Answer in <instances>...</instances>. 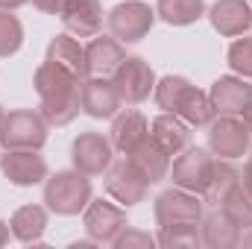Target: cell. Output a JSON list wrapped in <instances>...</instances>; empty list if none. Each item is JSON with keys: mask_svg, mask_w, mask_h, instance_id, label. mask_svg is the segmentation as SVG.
I'll return each instance as SVG.
<instances>
[{"mask_svg": "<svg viewBox=\"0 0 252 249\" xmlns=\"http://www.w3.org/2000/svg\"><path fill=\"white\" fill-rule=\"evenodd\" d=\"M229 67L244 76V79H252V35H238L232 44H229Z\"/></svg>", "mask_w": 252, "mask_h": 249, "instance_id": "f546056e", "label": "cell"}, {"mask_svg": "<svg viewBox=\"0 0 252 249\" xmlns=\"http://www.w3.org/2000/svg\"><path fill=\"white\" fill-rule=\"evenodd\" d=\"M156 18H161L170 27H190L199 18H205V0H158Z\"/></svg>", "mask_w": 252, "mask_h": 249, "instance_id": "d4e9b609", "label": "cell"}, {"mask_svg": "<svg viewBox=\"0 0 252 249\" xmlns=\"http://www.w3.org/2000/svg\"><path fill=\"white\" fill-rule=\"evenodd\" d=\"M32 85L38 94V112L50 126H67L82 112V79L53 62L35 67Z\"/></svg>", "mask_w": 252, "mask_h": 249, "instance_id": "6da1fadb", "label": "cell"}, {"mask_svg": "<svg viewBox=\"0 0 252 249\" xmlns=\"http://www.w3.org/2000/svg\"><path fill=\"white\" fill-rule=\"evenodd\" d=\"M156 244L164 249H199L202 247L199 223L196 226H167V229H158Z\"/></svg>", "mask_w": 252, "mask_h": 249, "instance_id": "4316f807", "label": "cell"}, {"mask_svg": "<svg viewBox=\"0 0 252 249\" xmlns=\"http://www.w3.org/2000/svg\"><path fill=\"white\" fill-rule=\"evenodd\" d=\"M124 59H126V47L112 32L109 35H94L85 44V76H106V79H112Z\"/></svg>", "mask_w": 252, "mask_h": 249, "instance_id": "e0dca14e", "label": "cell"}, {"mask_svg": "<svg viewBox=\"0 0 252 249\" xmlns=\"http://www.w3.org/2000/svg\"><path fill=\"white\" fill-rule=\"evenodd\" d=\"M241 232L244 229H252V196L244 190V187L238 185V187H232L223 199H220V205H217Z\"/></svg>", "mask_w": 252, "mask_h": 249, "instance_id": "484cf974", "label": "cell"}, {"mask_svg": "<svg viewBox=\"0 0 252 249\" xmlns=\"http://www.w3.org/2000/svg\"><path fill=\"white\" fill-rule=\"evenodd\" d=\"M3 118H6V112H3V106H0V124H3Z\"/></svg>", "mask_w": 252, "mask_h": 249, "instance_id": "74e56055", "label": "cell"}, {"mask_svg": "<svg viewBox=\"0 0 252 249\" xmlns=\"http://www.w3.org/2000/svg\"><path fill=\"white\" fill-rule=\"evenodd\" d=\"M214 153L211 150H202V147H185L173 164H170V173L167 179L182 190H190V193H199L205 196L208 187H211V179H214Z\"/></svg>", "mask_w": 252, "mask_h": 249, "instance_id": "277c9868", "label": "cell"}, {"mask_svg": "<svg viewBox=\"0 0 252 249\" xmlns=\"http://www.w3.org/2000/svg\"><path fill=\"white\" fill-rule=\"evenodd\" d=\"M205 18L211 21L214 32L223 38H238L252 30V3L250 0H217L211 9H205Z\"/></svg>", "mask_w": 252, "mask_h": 249, "instance_id": "9a60e30c", "label": "cell"}, {"mask_svg": "<svg viewBox=\"0 0 252 249\" xmlns=\"http://www.w3.org/2000/svg\"><path fill=\"white\" fill-rule=\"evenodd\" d=\"M9 235H12L9 223H6V220H0V247H6V244H9Z\"/></svg>", "mask_w": 252, "mask_h": 249, "instance_id": "d590c367", "label": "cell"}, {"mask_svg": "<svg viewBox=\"0 0 252 249\" xmlns=\"http://www.w3.org/2000/svg\"><path fill=\"white\" fill-rule=\"evenodd\" d=\"M153 97H156V106L158 109L179 115L190 129L193 126H208L214 121V115H217L211 97L202 88L190 85L185 76H176V73H167V76L156 79Z\"/></svg>", "mask_w": 252, "mask_h": 249, "instance_id": "7a4b0ae2", "label": "cell"}, {"mask_svg": "<svg viewBox=\"0 0 252 249\" xmlns=\"http://www.w3.org/2000/svg\"><path fill=\"white\" fill-rule=\"evenodd\" d=\"M62 24L64 32L76 35V38H94L103 32L106 24V12L100 0H67V6L62 9Z\"/></svg>", "mask_w": 252, "mask_h": 249, "instance_id": "2e32d148", "label": "cell"}, {"mask_svg": "<svg viewBox=\"0 0 252 249\" xmlns=\"http://www.w3.org/2000/svg\"><path fill=\"white\" fill-rule=\"evenodd\" d=\"M241 121H244V124H247V129L252 132V100L244 106V109H241Z\"/></svg>", "mask_w": 252, "mask_h": 249, "instance_id": "e575fe53", "label": "cell"}, {"mask_svg": "<svg viewBox=\"0 0 252 249\" xmlns=\"http://www.w3.org/2000/svg\"><path fill=\"white\" fill-rule=\"evenodd\" d=\"M156 24V6L144 0H124L106 12V27L121 44H138Z\"/></svg>", "mask_w": 252, "mask_h": 249, "instance_id": "5b68a950", "label": "cell"}, {"mask_svg": "<svg viewBox=\"0 0 252 249\" xmlns=\"http://www.w3.org/2000/svg\"><path fill=\"white\" fill-rule=\"evenodd\" d=\"M238 185H241V170H235L229 158H217L214 161V179H211V187H208L205 199L214 202V205H220V199Z\"/></svg>", "mask_w": 252, "mask_h": 249, "instance_id": "83f0119b", "label": "cell"}, {"mask_svg": "<svg viewBox=\"0 0 252 249\" xmlns=\"http://www.w3.org/2000/svg\"><path fill=\"white\" fill-rule=\"evenodd\" d=\"M147 187H150V182L138 173V167L129 161V156L109 164V170H106V193L118 205L132 208V205L144 202L147 199Z\"/></svg>", "mask_w": 252, "mask_h": 249, "instance_id": "7c38bea8", "label": "cell"}, {"mask_svg": "<svg viewBox=\"0 0 252 249\" xmlns=\"http://www.w3.org/2000/svg\"><path fill=\"white\" fill-rule=\"evenodd\" d=\"M241 187L252 196V158L244 164V173H241Z\"/></svg>", "mask_w": 252, "mask_h": 249, "instance_id": "d6a6232c", "label": "cell"}, {"mask_svg": "<svg viewBox=\"0 0 252 249\" xmlns=\"http://www.w3.org/2000/svg\"><path fill=\"white\" fill-rule=\"evenodd\" d=\"M202 199L199 193H190L182 187H167L156 196L153 202V217H156V226L158 229H167V226H196L202 220Z\"/></svg>", "mask_w": 252, "mask_h": 249, "instance_id": "52a82bcc", "label": "cell"}, {"mask_svg": "<svg viewBox=\"0 0 252 249\" xmlns=\"http://www.w3.org/2000/svg\"><path fill=\"white\" fill-rule=\"evenodd\" d=\"M91 202V179L85 173L73 170H59L53 176L44 179V205L47 211L59 214V217H73L79 211H85V205Z\"/></svg>", "mask_w": 252, "mask_h": 249, "instance_id": "3957f363", "label": "cell"}, {"mask_svg": "<svg viewBox=\"0 0 252 249\" xmlns=\"http://www.w3.org/2000/svg\"><path fill=\"white\" fill-rule=\"evenodd\" d=\"M30 0H0V9L3 12H15V9H21V6H27Z\"/></svg>", "mask_w": 252, "mask_h": 249, "instance_id": "836d02e7", "label": "cell"}, {"mask_svg": "<svg viewBox=\"0 0 252 249\" xmlns=\"http://www.w3.org/2000/svg\"><path fill=\"white\" fill-rule=\"evenodd\" d=\"M0 170L18 187L41 185L47 179V161L38 156V150H6L0 156Z\"/></svg>", "mask_w": 252, "mask_h": 249, "instance_id": "4fadbf2b", "label": "cell"}, {"mask_svg": "<svg viewBox=\"0 0 252 249\" xmlns=\"http://www.w3.org/2000/svg\"><path fill=\"white\" fill-rule=\"evenodd\" d=\"M129 161L138 167V173L150 182V185H158V182H164L167 179V173H170V156L147 135L138 147H132L129 153Z\"/></svg>", "mask_w": 252, "mask_h": 249, "instance_id": "d6986e66", "label": "cell"}, {"mask_svg": "<svg viewBox=\"0 0 252 249\" xmlns=\"http://www.w3.org/2000/svg\"><path fill=\"white\" fill-rule=\"evenodd\" d=\"M50 124L41 118V112L32 109H15L0 124V147L3 150H41L47 144Z\"/></svg>", "mask_w": 252, "mask_h": 249, "instance_id": "8992f818", "label": "cell"}, {"mask_svg": "<svg viewBox=\"0 0 252 249\" xmlns=\"http://www.w3.org/2000/svg\"><path fill=\"white\" fill-rule=\"evenodd\" d=\"M238 247H252V229H244V235H241Z\"/></svg>", "mask_w": 252, "mask_h": 249, "instance_id": "8d00e7d4", "label": "cell"}, {"mask_svg": "<svg viewBox=\"0 0 252 249\" xmlns=\"http://www.w3.org/2000/svg\"><path fill=\"white\" fill-rule=\"evenodd\" d=\"M147 135H150V121H147L138 109H121V112L112 118L109 138H112V147H115L118 153H124V156L132 147H138Z\"/></svg>", "mask_w": 252, "mask_h": 249, "instance_id": "ffe728a7", "label": "cell"}, {"mask_svg": "<svg viewBox=\"0 0 252 249\" xmlns=\"http://www.w3.org/2000/svg\"><path fill=\"white\" fill-rule=\"evenodd\" d=\"M112 82L126 106H138L156 91V70L150 67L144 56H126L121 67L115 70Z\"/></svg>", "mask_w": 252, "mask_h": 249, "instance_id": "8fae6325", "label": "cell"}, {"mask_svg": "<svg viewBox=\"0 0 252 249\" xmlns=\"http://www.w3.org/2000/svg\"><path fill=\"white\" fill-rule=\"evenodd\" d=\"M199 235H202V247L208 249H232L241 241V229L217 208L211 214H202L199 220Z\"/></svg>", "mask_w": 252, "mask_h": 249, "instance_id": "603a6c76", "label": "cell"}, {"mask_svg": "<svg viewBox=\"0 0 252 249\" xmlns=\"http://www.w3.org/2000/svg\"><path fill=\"white\" fill-rule=\"evenodd\" d=\"M21 47H24V24L18 21V15L0 9V59L15 56Z\"/></svg>", "mask_w": 252, "mask_h": 249, "instance_id": "f1b7e54d", "label": "cell"}, {"mask_svg": "<svg viewBox=\"0 0 252 249\" xmlns=\"http://www.w3.org/2000/svg\"><path fill=\"white\" fill-rule=\"evenodd\" d=\"M9 229L21 244H41L47 232V205H21L9 217Z\"/></svg>", "mask_w": 252, "mask_h": 249, "instance_id": "7402d4cb", "label": "cell"}, {"mask_svg": "<svg viewBox=\"0 0 252 249\" xmlns=\"http://www.w3.org/2000/svg\"><path fill=\"white\" fill-rule=\"evenodd\" d=\"M70 161L85 176H103L115 161L112 138L103 132H79L70 144Z\"/></svg>", "mask_w": 252, "mask_h": 249, "instance_id": "ba28073f", "label": "cell"}, {"mask_svg": "<svg viewBox=\"0 0 252 249\" xmlns=\"http://www.w3.org/2000/svg\"><path fill=\"white\" fill-rule=\"evenodd\" d=\"M115 249H153L156 247V238L144 229H135V226H126L124 232L112 241Z\"/></svg>", "mask_w": 252, "mask_h": 249, "instance_id": "4dcf8cb0", "label": "cell"}, {"mask_svg": "<svg viewBox=\"0 0 252 249\" xmlns=\"http://www.w3.org/2000/svg\"><path fill=\"white\" fill-rule=\"evenodd\" d=\"M252 132L238 115H220V121L208 124V150L217 158H244L250 153Z\"/></svg>", "mask_w": 252, "mask_h": 249, "instance_id": "30bf717a", "label": "cell"}, {"mask_svg": "<svg viewBox=\"0 0 252 249\" xmlns=\"http://www.w3.org/2000/svg\"><path fill=\"white\" fill-rule=\"evenodd\" d=\"M82 226H85L91 244H100V247L109 244V247H112V241L129 226L126 208L118 205V202L103 199V196H100V199H91V202L85 205V211H82Z\"/></svg>", "mask_w": 252, "mask_h": 249, "instance_id": "9c48e42d", "label": "cell"}, {"mask_svg": "<svg viewBox=\"0 0 252 249\" xmlns=\"http://www.w3.org/2000/svg\"><path fill=\"white\" fill-rule=\"evenodd\" d=\"M47 62L59 64L64 70H70L73 76L85 79V44H79L76 35L70 32H59L47 44Z\"/></svg>", "mask_w": 252, "mask_h": 249, "instance_id": "cb8c5ba5", "label": "cell"}, {"mask_svg": "<svg viewBox=\"0 0 252 249\" xmlns=\"http://www.w3.org/2000/svg\"><path fill=\"white\" fill-rule=\"evenodd\" d=\"M211 103H214V112L217 115H241V109L252 100V85L250 79L244 76H220L211 82V91H208Z\"/></svg>", "mask_w": 252, "mask_h": 249, "instance_id": "ac0fdd59", "label": "cell"}, {"mask_svg": "<svg viewBox=\"0 0 252 249\" xmlns=\"http://www.w3.org/2000/svg\"><path fill=\"white\" fill-rule=\"evenodd\" d=\"M124 100L112 79L106 76H85L82 79V112L94 121H109L121 112Z\"/></svg>", "mask_w": 252, "mask_h": 249, "instance_id": "5bb4252c", "label": "cell"}, {"mask_svg": "<svg viewBox=\"0 0 252 249\" xmlns=\"http://www.w3.org/2000/svg\"><path fill=\"white\" fill-rule=\"evenodd\" d=\"M150 138L167 153V156H179L185 147H190V126L173 115V112H164L158 118L150 121Z\"/></svg>", "mask_w": 252, "mask_h": 249, "instance_id": "44dd1931", "label": "cell"}, {"mask_svg": "<svg viewBox=\"0 0 252 249\" xmlns=\"http://www.w3.org/2000/svg\"><path fill=\"white\" fill-rule=\"evenodd\" d=\"M32 6L44 15H62V9L67 6V0H32Z\"/></svg>", "mask_w": 252, "mask_h": 249, "instance_id": "1f68e13d", "label": "cell"}]
</instances>
